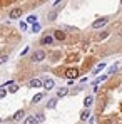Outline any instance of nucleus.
<instances>
[{
    "instance_id": "a211bd4d",
    "label": "nucleus",
    "mask_w": 122,
    "mask_h": 124,
    "mask_svg": "<svg viewBox=\"0 0 122 124\" xmlns=\"http://www.w3.org/2000/svg\"><path fill=\"white\" fill-rule=\"evenodd\" d=\"M34 117H35V121H37V123H42V121L45 119V116H43V114H35Z\"/></svg>"
},
{
    "instance_id": "393cba45",
    "label": "nucleus",
    "mask_w": 122,
    "mask_h": 124,
    "mask_svg": "<svg viewBox=\"0 0 122 124\" xmlns=\"http://www.w3.org/2000/svg\"><path fill=\"white\" fill-rule=\"evenodd\" d=\"M5 94H7V91H5V89H0V99H3Z\"/></svg>"
},
{
    "instance_id": "39448f33",
    "label": "nucleus",
    "mask_w": 122,
    "mask_h": 124,
    "mask_svg": "<svg viewBox=\"0 0 122 124\" xmlns=\"http://www.w3.org/2000/svg\"><path fill=\"white\" fill-rule=\"evenodd\" d=\"M43 85H45L47 91H52V89L55 87V82H54V79H45V81H43Z\"/></svg>"
},
{
    "instance_id": "f257e3e1",
    "label": "nucleus",
    "mask_w": 122,
    "mask_h": 124,
    "mask_svg": "<svg viewBox=\"0 0 122 124\" xmlns=\"http://www.w3.org/2000/svg\"><path fill=\"white\" fill-rule=\"evenodd\" d=\"M34 62H40V61H43L45 59V52L43 50H35L34 54H32V57H30Z\"/></svg>"
},
{
    "instance_id": "4be33fe9",
    "label": "nucleus",
    "mask_w": 122,
    "mask_h": 124,
    "mask_svg": "<svg viewBox=\"0 0 122 124\" xmlns=\"http://www.w3.org/2000/svg\"><path fill=\"white\" fill-rule=\"evenodd\" d=\"M55 17H57V14H55V12H50V14H49V20H54Z\"/></svg>"
},
{
    "instance_id": "5701e85b",
    "label": "nucleus",
    "mask_w": 122,
    "mask_h": 124,
    "mask_svg": "<svg viewBox=\"0 0 122 124\" xmlns=\"http://www.w3.org/2000/svg\"><path fill=\"white\" fill-rule=\"evenodd\" d=\"M8 91H10V92H17V91H19V85H15V84H14V85H12Z\"/></svg>"
},
{
    "instance_id": "2eb2a0df",
    "label": "nucleus",
    "mask_w": 122,
    "mask_h": 124,
    "mask_svg": "<svg viewBox=\"0 0 122 124\" xmlns=\"http://www.w3.org/2000/svg\"><path fill=\"white\" fill-rule=\"evenodd\" d=\"M55 106H57V99H50V101L47 102V107H49V109H54Z\"/></svg>"
},
{
    "instance_id": "412c9836",
    "label": "nucleus",
    "mask_w": 122,
    "mask_h": 124,
    "mask_svg": "<svg viewBox=\"0 0 122 124\" xmlns=\"http://www.w3.org/2000/svg\"><path fill=\"white\" fill-rule=\"evenodd\" d=\"M40 23H35V25H34V27H32V30H34V32H40Z\"/></svg>"
},
{
    "instance_id": "6e6552de",
    "label": "nucleus",
    "mask_w": 122,
    "mask_h": 124,
    "mask_svg": "<svg viewBox=\"0 0 122 124\" xmlns=\"http://www.w3.org/2000/svg\"><path fill=\"white\" fill-rule=\"evenodd\" d=\"M40 42L43 44V45H50V44L54 42V37H52V35H45V37H42Z\"/></svg>"
},
{
    "instance_id": "9d476101",
    "label": "nucleus",
    "mask_w": 122,
    "mask_h": 124,
    "mask_svg": "<svg viewBox=\"0 0 122 124\" xmlns=\"http://www.w3.org/2000/svg\"><path fill=\"white\" fill-rule=\"evenodd\" d=\"M23 124H37V121H35V117H34V116H29V117H25Z\"/></svg>"
},
{
    "instance_id": "a878e982",
    "label": "nucleus",
    "mask_w": 122,
    "mask_h": 124,
    "mask_svg": "<svg viewBox=\"0 0 122 124\" xmlns=\"http://www.w3.org/2000/svg\"><path fill=\"white\" fill-rule=\"evenodd\" d=\"M20 29H22V30H25V29H27V23H25V22H20Z\"/></svg>"
},
{
    "instance_id": "dca6fc26",
    "label": "nucleus",
    "mask_w": 122,
    "mask_h": 124,
    "mask_svg": "<svg viewBox=\"0 0 122 124\" xmlns=\"http://www.w3.org/2000/svg\"><path fill=\"white\" fill-rule=\"evenodd\" d=\"M107 79V76H100V77H97L95 81H94V87H97V84H100L102 81H105Z\"/></svg>"
},
{
    "instance_id": "423d86ee",
    "label": "nucleus",
    "mask_w": 122,
    "mask_h": 124,
    "mask_svg": "<svg viewBox=\"0 0 122 124\" xmlns=\"http://www.w3.org/2000/svg\"><path fill=\"white\" fill-rule=\"evenodd\" d=\"M42 85H43V81H40V79H32L29 82V87H42Z\"/></svg>"
},
{
    "instance_id": "f03ea898",
    "label": "nucleus",
    "mask_w": 122,
    "mask_h": 124,
    "mask_svg": "<svg viewBox=\"0 0 122 124\" xmlns=\"http://www.w3.org/2000/svg\"><path fill=\"white\" fill-rule=\"evenodd\" d=\"M107 22H109V20H107L105 17H102V19H99V20H95L94 23H92V29H100V27H104Z\"/></svg>"
},
{
    "instance_id": "7ed1b4c3",
    "label": "nucleus",
    "mask_w": 122,
    "mask_h": 124,
    "mask_svg": "<svg viewBox=\"0 0 122 124\" xmlns=\"http://www.w3.org/2000/svg\"><path fill=\"white\" fill-rule=\"evenodd\" d=\"M20 15H22V8H19V7H17V8H12V12H10V19H12V20L19 19Z\"/></svg>"
},
{
    "instance_id": "cd10ccee",
    "label": "nucleus",
    "mask_w": 122,
    "mask_h": 124,
    "mask_svg": "<svg viewBox=\"0 0 122 124\" xmlns=\"http://www.w3.org/2000/svg\"><path fill=\"white\" fill-rule=\"evenodd\" d=\"M121 5H122V2H121Z\"/></svg>"
},
{
    "instance_id": "1a4fd4ad",
    "label": "nucleus",
    "mask_w": 122,
    "mask_h": 124,
    "mask_svg": "<svg viewBox=\"0 0 122 124\" xmlns=\"http://www.w3.org/2000/svg\"><path fill=\"white\" fill-rule=\"evenodd\" d=\"M92 102H94V97H92V96H87V97L84 99V106H85V107L92 106Z\"/></svg>"
},
{
    "instance_id": "ddd939ff",
    "label": "nucleus",
    "mask_w": 122,
    "mask_h": 124,
    "mask_svg": "<svg viewBox=\"0 0 122 124\" xmlns=\"http://www.w3.org/2000/svg\"><path fill=\"white\" fill-rule=\"evenodd\" d=\"M89 116H90V112H89V111L85 109V111H82V114H80V119H82V121H87V119H89Z\"/></svg>"
},
{
    "instance_id": "f8f14e48",
    "label": "nucleus",
    "mask_w": 122,
    "mask_h": 124,
    "mask_svg": "<svg viewBox=\"0 0 122 124\" xmlns=\"http://www.w3.org/2000/svg\"><path fill=\"white\" fill-rule=\"evenodd\" d=\"M22 117H23V111H17V112L14 114L12 119H14V121H19V119H22Z\"/></svg>"
},
{
    "instance_id": "aec40b11",
    "label": "nucleus",
    "mask_w": 122,
    "mask_h": 124,
    "mask_svg": "<svg viewBox=\"0 0 122 124\" xmlns=\"http://www.w3.org/2000/svg\"><path fill=\"white\" fill-rule=\"evenodd\" d=\"M117 67H119V64H114V65H112V67L109 69V74H114V72L117 70Z\"/></svg>"
},
{
    "instance_id": "0eeeda50",
    "label": "nucleus",
    "mask_w": 122,
    "mask_h": 124,
    "mask_svg": "<svg viewBox=\"0 0 122 124\" xmlns=\"http://www.w3.org/2000/svg\"><path fill=\"white\" fill-rule=\"evenodd\" d=\"M54 39H57V40H64V39H65V32H62V30H55V32H54Z\"/></svg>"
},
{
    "instance_id": "20e7f679",
    "label": "nucleus",
    "mask_w": 122,
    "mask_h": 124,
    "mask_svg": "<svg viewBox=\"0 0 122 124\" xmlns=\"http://www.w3.org/2000/svg\"><path fill=\"white\" fill-rule=\"evenodd\" d=\"M65 76H67V77H69V79L72 81L74 77H77V76H79V70H77V69H67Z\"/></svg>"
},
{
    "instance_id": "bb28decb",
    "label": "nucleus",
    "mask_w": 122,
    "mask_h": 124,
    "mask_svg": "<svg viewBox=\"0 0 122 124\" xmlns=\"http://www.w3.org/2000/svg\"><path fill=\"white\" fill-rule=\"evenodd\" d=\"M0 123H2V117H0Z\"/></svg>"
},
{
    "instance_id": "4468645a",
    "label": "nucleus",
    "mask_w": 122,
    "mask_h": 124,
    "mask_svg": "<svg viewBox=\"0 0 122 124\" xmlns=\"http://www.w3.org/2000/svg\"><path fill=\"white\" fill-rule=\"evenodd\" d=\"M42 97H43V94H42V92H39V94H35V96H34V99H32V102H40V99Z\"/></svg>"
},
{
    "instance_id": "f3484780",
    "label": "nucleus",
    "mask_w": 122,
    "mask_h": 124,
    "mask_svg": "<svg viewBox=\"0 0 122 124\" xmlns=\"http://www.w3.org/2000/svg\"><path fill=\"white\" fill-rule=\"evenodd\" d=\"M104 67H105V62H102V64H99V65L95 67V70H94V74H97V72H100V70L104 69Z\"/></svg>"
},
{
    "instance_id": "9b49d317",
    "label": "nucleus",
    "mask_w": 122,
    "mask_h": 124,
    "mask_svg": "<svg viewBox=\"0 0 122 124\" xmlns=\"http://www.w3.org/2000/svg\"><path fill=\"white\" fill-rule=\"evenodd\" d=\"M67 92H69V89H67V87H62V89H59L57 96H59V97H64V96H67Z\"/></svg>"
},
{
    "instance_id": "6ab92c4d",
    "label": "nucleus",
    "mask_w": 122,
    "mask_h": 124,
    "mask_svg": "<svg viewBox=\"0 0 122 124\" xmlns=\"http://www.w3.org/2000/svg\"><path fill=\"white\" fill-rule=\"evenodd\" d=\"M27 22H29V23H34V25H35V23H37V17H35V15H30V17L27 19Z\"/></svg>"
},
{
    "instance_id": "b1692460",
    "label": "nucleus",
    "mask_w": 122,
    "mask_h": 124,
    "mask_svg": "<svg viewBox=\"0 0 122 124\" xmlns=\"http://www.w3.org/2000/svg\"><path fill=\"white\" fill-rule=\"evenodd\" d=\"M7 61H8L7 55H0V64H3V62H7Z\"/></svg>"
}]
</instances>
